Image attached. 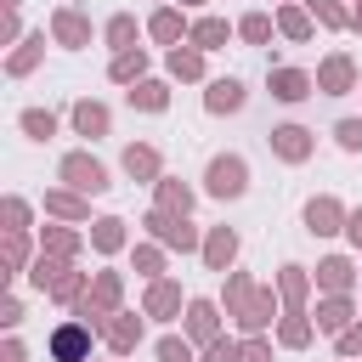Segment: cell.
Wrapping results in <instances>:
<instances>
[{
	"label": "cell",
	"instance_id": "obj_48",
	"mask_svg": "<svg viewBox=\"0 0 362 362\" xmlns=\"http://www.w3.org/2000/svg\"><path fill=\"white\" fill-rule=\"evenodd\" d=\"M243 362H272V339L266 334H249L243 339Z\"/></svg>",
	"mask_w": 362,
	"mask_h": 362
},
{
	"label": "cell",
	"instance_id": "obj_12",
	"mask_svg": "<svg viewBox=\"0 0 362 362\" xmlns=\"http://www.w3.org/2000/svg\"><path fill=\"white\" fill-rule=\"evenodd\" d=\"M266 90L283 102V107H294V102H305V96H317V74H305V68H266Z\"/></svg>",
	"mask_w": 362,
	"mask_h": 362
},
{
	"label": "cell",
	"instance_id": "obj_55",
	"mask_svg": "<svg viewBox=\"0 0 362 362\" xmlns=\"http://www.w3.org/2000/svg\"><path fill=\"white\" fill-rule=\"evenodd\" d=\"M345 6H356V0H345Z\"/></svg>",
	"mask_w": 362,
	"mask_h": 362
},
{
	"label": "cell",
	"instance_id": "obj_39",
	"mask_svg": "<svg viewBox=\"0 0 362 362\" xmlns=\"http://www.w3.org/2000/svg\"><path fill=\"white\" fill-rule=\"evenodd\" d=\"M102 40H107L113 51H130V45L141 40V28H136V17H130V11H113V17L102 23Z\"/></svg>",
	"mask_w": 362,
	"mask_h": 362
},
{
	"label": "cell",
	"instance_id": "obj_20",
	"mask_svg": "<svg viewBox=\"0 0 362 362\" xmlns=\"http://www.w3.org/2000/svg\"><path fill=\"white\" fill-rule=\"evenodd\" d=\"M255 288H260V283H255L249 272H238V266H232V272H221V311H226V322H238V317L249 311Z\"/></svg>",
	"mask_w": 362,
	"mask_h": 362
},
{
	"label": "cell",
	"instance_id": "obj_14",
	"mask_svg": "<svg viewBox=\"0 0 362 362\" xmlns=\"http://www.w3.org/2000/svg\"><path fill=\"white\" fill-rule=\"evenodd\" d=\"M68 124H74V136L102 141V136L113 130V107H107V102H96V96H79V102L68 107Z\"/></svg>",
	"mask_w": 362,
	"mask_h": 362
},
{
	"label": "cell",
	"instance_id": "obj_46",
	"mask_svg": "<svg viewBox=\"0 0 362 362\" xmlns=\"http://www.w3.org/2000/svg\"><path fill=\"white\" fill-rule=\"evenodd\" d=\"M334 141H339V153H362V119H339Z\"/></svg>",
	"mask_w": 362,
	"mask_h": 362
},
{
	"label": "cell",
	"instance_id": "obj_30",
	"mask_svg": "<svg viewBox=\"0 0 362 362\" xmlns=\"http://www.w3.org/2000/svg\"><path fill=\"white\" fill-rule=\"evenodd\" d=\"M311 339H317L311 311H283V317H277V345H283V351H305Z\"/></svg>",
	"mask_w": 362,
	"mask_h": 362
},
{
	"label": "cell",
	"instance_id": "obj_35",
	"mask_svg": "<svg viewBox=\"0 0 362 362\" xmlns=\"http://www.w3.org/2000/svg\"><path fill=\"white\" fill-rule=\"evenodd\" d=\"M0 266H6V277H28V266H34L28 232H6L0 238Z\"/></svg>",
	"mask_w": 362,
	"mask_h": 362
},
{
	"label": "cell",
	"instance_id": "obj_50",
	"mask_svg": "<svg viewBox=\"0 0 362 362\" xmlns=\"http://www.w3.org/2000/svg\"><path fill=\"white\" fill-rule=\"evenodd\" d=\"M0 362H28V345H23V339H17V334H11V339H6V345H0Z\"/></svg>",
	"mask_w": 362,
	"mask_h": 362
},
{
	"label": "cell",
	"instance_id": "obj_6",
	"mask_svg": "<svg viewBox=\"0 0 362 362\" xmlns=\"http://www.w3.org/2000/svg\"><path fill=\"white\" fill-rule=\"evenodd\" d=\"M300 221H305V232H311V238H339V232H345V221H351V209H345L334 192H317V198H305Z\"/></svg>",
	"mask_w": 362,
	"mask_h": 362
},
{
	"label": "cell",
	"instance_id": "obj_36",
	"mask_svg": "<svg viewBox=\"0 0 362 362\" xmlns=\"http://www.w3.org/2000/svg\"><path fill=\"white\" fill-rule=\"evenodd\" d=\"M272 34H277V11H243L238 17V40L243 45H272Z\"/></svg>",
	"mask_w": 362,
	"mask_h": 362
},
{
	"label": "cell",
	"instance_id": "obj_47",
	"mask_svg": "<svg viewBox=\"0 0 362 362\" xmlns=\"http://www.w3.org/2000/svg\"><path fill=\"white\" fill-rule=\"evenodd\" d=\"M334 351H339L345 362H351V356H362V317H356L345 334H334Z\"/></svg>",
	"mask_w": 362,
	"mask_h": 362
},
{
	"label": "cell",
	"instance_id": "obj_31",
	"mask_svg": "<svg viewBox=\"0 0 362 362\" xmlns=\"http://www.w3.org/2000/svg\"><path fill=\"white\" fill-rule=\"evenodd\" d=\"M238 34V23H226V17H192V45L198 51H226V40Z\"/></svg>",
	"mask_w": 362,
	"mask_h": 362
},
{
	"label": "cell",
	"instance_id": "obj_42",
	"mask_svg": "<svg viewBox=\"0 0 362 362\" xmlns=\"http://www.w3.org/2000/svg\"><path fill=\"white\" fill-rule=\"evenodd\" d=\"M68 266H74V260H57V255H45V249H40V255H34V266H28V283L45 294V288H51V283H57Z\"/></svg>",
	"mask_w": 362,
	"mask_h": 362
},
{
	"label": "cell",
	"instance_id": "obj_1",
	"mask_svg": "<svg viewBox=\"0 0 362 362\" xmlns=\"http://www.w3.org/2000/svg\"><path fill=\"white\" fill-rule=\"evenodd\" d=\"M57 181L62 187H74V192H85V198H102L113 181H107V164L90 153V147H74V153H62L57 158Z\"/></svg>",
	"mask_w": 362,
	"mask_h": 362
},
{
	"label": "cell",
	"instance_id": "obj_49",
	"mask_svg": "<svg viewBox=\"0 0 362 362\" xmlns=\"http://www.w3.org/2000/svg\"><path fill=\"white\" fill-rule=\"evenodd\" d=\"M0 322H6V328H17V322H23V300H17V294H6V300H0Z\"/></svg>",
	"mask_w": 362,
	"mask_h": 362
},
{
	"label": "cell",
	"instance_id": "obj_34",
	"mask_svg": "<svg viewBox=\"0 0 362 362\" xmlns=\"http://www.w3.org/2000/svg\"><path fill=\"white\" fill-rule=\"evenodd\" d=\"M107 79H113V85H136V79H147V45L113 51V62H107Z\"/></svg>",
	"mask_w": 362,
	"mask_h": 362
},
{
	"label": "cell",
	"instance_id": "obj_32",
	"mask_svg": "<svg viewBox=\"0 0 362 362\" xmlns=\"http://www.w3.org/2000/svg\"><path fill=\"white\" fill-rule=\"evenodd\" d=\"M124 102H130L136 113H164V107H170V85L147 74V79H136V85L124 90Z\"/></svg>",
	"mask_w": 362,
	"mask_h": 362
},
{
	"label": "cell",
	"instance_id": "obj_4",
	"mask_svg": "<svg viewBox=\"0 0 362 362\" xmlns=\"http://www.w3.org/2000/svg\"><path fill=\"white\" fill-rule=\"evenodd\" d=\"M362 90V74H356V57L351 51H328L317 62V96H351Z\"/></svg>",
	"mask_w": 362,
	"mask_h": 362
},
{
	"label": "cell",
	"instance_id": "obj_38",
	"mask_svg": "<svg viewBox=\"0 0 362 362\" xmlns=\"http://www.w3.org/2000/svg\"><path fill=\"white\" fill-rule=\"evenodd\" d=\"M305 11H311L317 28H328V34H345V28H351V6H345V0H305Z\"/></svg>",
	"mask_w": 362,
	"mask_h": 362
},
{
	"label": "cell",
	"instance_id": "obj_17",
	"mask_svg": "<svg viewBox=\"0 0 362 362\" xmlns=\"http://www.w3.org/2000/svg\"><path fill=\"white\" fill-rule=\"evenodd\" d=\"M356 317H362V305H356L351 294H322V300H317V311H311L317 334H345Z\"/></svg>",
	"mask_w": 362,
	"mask_h": 362
},
{
	"label": "cell",
	"instance_id": "obj_37",
	"mask_svg": "<svg viewBox=\"0 0 362 362\" xmlns=\"http://www.w3.org/2000/svg\"><path fill=\"white\" fill-rule=\"evenodd\" d=\"M130 272H136V277H147V283H153V277H164V243H158V238L136 243V249H130Z\"/></svg>",
	"mask_w": 362,
	"mask_h": 362
},
{
	"label": "cell",
	"instance_id": "obj_3",
	"mask_svg": "<svg viewBox=\"0 0 362 362\" xmlns=\"http://www.w3.org/2000/svg\"><path fill=\"white\" fill-rule=\"evenodd\" d=\"M141 232H147V238H158L164 249H181V255L204 249V232L192 226V215H170V209H158V204L141 215Z\"/></svg>",
	"mask_w": 362,
	"mask_h": 362
},
{
	"label": "cell",
	"instance_id": "obj_15",
	"mask_svg": "<svg viewBox=\"0 0 362 362\" xmlns=\"http://www.w3.org/2000/svg\"><path fill=\"white\" fill-rule=\"evenodd\" d=\"M119 170H124L136 187H153V181L164 175V153H158L153 141H130V147L119 153Z\"/></svg>",
	"mask_w": 362,
	"mask_h": 362
},
{
	"label": "cell",
	"instance_id": "obj_13",
	"mask_svg": "<svg viewBox=\"0 0 362 362\" xmlns=\"http://www.w3.org/2000/svg\"><path fill=\"white\" fill-rule=\"evenodd\" d=\"M181 311H187L181 283H175V277H153V283H147V294H141V317H153V322H175Z\"/></svg>",
	"mask_w": 362,
	"mask_h": 362
},
{
	"label": "cell",
	"instance_id": "obj_9",
	"mask_svg": "<svg viewBox=\"0 0 362 362\" xmlns=\"http://www.w3.org/2000/svg\"><path fill=\"white\" fill-rule=\"evenodd\" d=\"M243 107H249V85L238 74H221V79L204 85V113L209 119H226V113H243Z\"/></svg>",
	"mask_w": 362,
	"mask_h": 362
},
{
	"label": "cell",
	"instance_id": "obj_5",
	"mask_svg": "<svg viewBox=\"0 0 362 362\" xmlns=\"http://www.w3.org/2000/svg\"><path fill=\"white\" fill-rule=\"evenodd\" d=\"M90 339H96V328L79 322V317H68V322L51 328L45 351H51V362H90Z\"/></svg>",
	"mask_w": 362,
	"mask_h": 362
},
{
	"label": "cell",
	"instance_id": "obj_19",
	"mask_svg": "<svg viewBox=\"0 0 362 362\" xmlns=\"http://www.w3.org/2000/svg\"><path fill=\"white\" fill-rule=\"evenodd\" d=\"M272 283H277V294H283V311H305V300H311V272H305L300 260H283Z\"/></svg>",
	"mask_w": 362,
	"mask_h": 362
},
{
	"label": "cell",
	"instance_id": "obj_51",
	"mask_svg": "<svg viewBox=\"0 0 362 362\" xmlns=\"http://www.w3.org/2000/svg\"><path fill=\"white\" fill-rule=\"evenodd\" d=\"M345 238H351V243H356V249H362V204H356V209H351V221H345Z\"/></svg>",
	"mask_w": 362,
	"mask_h": 362
},
{
	"label": "cell",
	"instance_id": "obj_16",
	"mask_svg": "<svg viewBox=\"0 0 362 362\" xmlns=\"http://www.w3.org/2000/svg\"><path fill=\"white\" fill-rule=\"evenodd\" d=\"M238 249H243L238 226H209L198 255H204V266H209V272H232V266H238Z\"/></svg>",
	"mask_w": 362,
	"mask_h": 362
},
{
	"label": "cell",
	"instance_id": "obj_54",
	"mask_svg": "<svg viewBox=\"0 0 362 362\" xmlns=\"http://www.w3.org/2000/svg\"><path fill=\"white\" fill-rule=\"evenodd\" d=\"M0 6H6V11H17V6H23V0H0Z\"/></svg>",
	"mask_w": 362,
	"mask_h": 362
},
{
	"label": "cell",
	"instance_id": "obj_24",
	"mask_svg": "<svg viewBox=\"0 0 362 362\" xmlns=\"http://www.w3.org/2000/svg\"><path fill=\"white\" fill-rule=\"evenodd\" d=\"M102 345H107L113 356H130V351L141 345V317H136V311H113L107 328H102Z\"/></svg>",
	"mask_w": 362,
	"mask_h": 362
},
{
	"label": "cell",
	"instance_id": "obj_27",
	"mask_svg": "<svg viewBox=\"0 0 362 362\" xmlns=\"http://www.w3.org/2000/svg\"><path fill=\"white\" fill-rule=\"evenodd\" d=\"M204 57H209V51H198L192 40H181V45H170V51H164V68H170V79L198 85V79H204Z\"/></svg>",
	"mask_w": 362,
	"mask_h": 362
},
{
	"label": "cell",
	"instance_id": "obj_25",
	"mask_svg": "<svg viewBox=\"0 0 362 362\" xmlns=\"http://www.w3.org/2000/svg\"><path fill=\"white\" fill-rule=\"evenodd\" d=\"M277 34H283L288 45H305V40L317 34V17L305 11V0H283V6H277Z\"/></svg>",
	"mask_w": 362,
	"mask_h": 362
},
{
	"label": "cell",
	"instance_id": "obj_11",
	"mask_svg": "<svg viewBox=\"0 0 362 362\" xmlns=\"http://www.w3.org/2000/svg\"><path fill=\"white\" fill-rule=\"evenodd\" d=\"M51 40H57L62 51H85V45L96 40V28H90V17H85L79 6H57V11H51Z\"/></svg>",
	"mask_w": 362,
	"mask_h": 362
},
{
	"label": "cell",
	"instance_id": "obj_8",
	"mask_svg": "<svg viewBox=\"0 0 362 362\" xmlns=\"http://www.w3.org/2000/svg\"><path fill=\"white\" fill-rule=\"evenodd\" d=\"M221 317H226L221 300H204V294H198V300H187V311H181V334L204 351L209 339H221Z\"/></svg>",
	"mask_w": 362,
	"mask_h": 362
},
{
	"label": "cell",
	"instance_id": "obj_2",
	"mask_svg": "<svg viewBox=\"0 0 362 362\" xmlns=\"http://www.w3.org/2000/svg\"><path fill=\"white\" fill-rule=\"evenodd\" d=\"M204 192L221 198V204L243 198V192H249V158H243V153H215V158L204 164Z\"/></svg>",
	"mask_w": 362,
	"mask_h": 362
},
{
	"label": "cell",
	"instance_id": "obj_43",
	"mask_svg": "<svg viewBox=\"0 0 362 362\" xmlns=\"http://www.w3.org/2000/svg\"><path fill=\"white\" fill-rule=\"evenodd\" d=\"M153 356H158V362H198V345H192L187 334H164V339L153 345Z\"/></svg>",
	"mask_w": 362,
	"mask_h": 362
},
{
	"label": "cell",
	"instance_id": "obj_7",
	"mask_svg": "<svg viewBox=\"0 0 362 362\" xmlns=\"http://www.w3.org/2000/svg\"><path fill=\"white\" fill-rule=\"evenodd\" d=\"M266 147H272V158H283V164H305L311 153H317V130H305V124H272V136H266Z\"/></svg>",
	"mask_w": 362,
	"mask_h": 362
},
{
	"label": "cell",
	"instance_id": "obj_21",
	"mask_svg": "<svg viewBox=\"0 0 362 362\" xmlns=\"http://www.w3.org/2000/svg\"><path fill=\"white\" fill-rule=\"evenodd\" d=\"M85 238H90V249H96V255L107 260V255H119V249L130 243V221H124V215H96Z\"/></svg>",
	"mask_w": 362,
	"mask_h": 362
},
{
	"label": "cell",
	"instance_id": "obj_41",
	"mask_svg": "<svg viewBox=\"0 0 362 362\" xmlns=\"http://www.w3.org/2000/svg\"><path fill=\"white\" fill-rule=\"evenodd\" d=\"M85 288H90V272H79V266H68V272H62V277H57V283L45 288V300H57V305H74V300H79Z\"/></svg>",
	"mask_w": 362,
	"mask_h": 362
},
{
	"label": "cell",
	"instance_id": "obj_22",
	"mask_svg": "<svg viewBox=\"0 0 362 362\" xmlns=\"http://www.w3.org/2000/svg\"><path fill=\"white\" fill-rule=\"evenodd\" d=\"M85 243H90V238H85L79 226H68V221L40 226V249H45V255H57V260H79V255H85Z\"/></svg>",
	"mask_w": 362,
	"mask_h": 362
},
{
	"label": "cell",
	"instance_id": "obj_23",
	"mask_svg": "<svg viewBox=\"0 0 362 362\" xmlns=\"http://www.w3.org/2000/svg\"><path fill=\"white\" fill-rule=\"evenodd\" d=\"M317 288L322 294H351L356 288V260L351 255H322L317 260Z\"/></svg>",
	"mask_w": 362,
	"mask_h": 362
},
{
	"label": "cell",
	"instance_id": "obj_29",
	"mask_svg": "<svg viewBox=\"0 0 362 362\" xmlns=\"http://www.w3.org/2000/svg\"><path fill=\"white\" fill-rule=\"evenodd\" d=\"M153 204H158V209H170V215H192L198 192H192L181 175H158V181H153Z\"/></svg>",
	"mask_w": 362,
	"mask_h": 362
},
{
	"label": "cell",
	"instance_id": "obj_53",
	"mask_svg": "<svg viewBox=\"0 0 362 362\" xmlns=\"http://www.w3.org/2000/svg\"><path fill=\"white\" fill-rule=\"evenodd\" d=\"M170 6H181V11H192V6H204V0H170Z\"/></svg>",
	"mask_w": 362,
	"mask_h": 362
},
{
	"label": "cell",
	"instance_id": "obj_10",
	"mask_svg": "<svg viewBox=\"0 0 362 362\" xmlns=\"http://www.w3.org/2000/svg\"><path fill=\"white\" fill-rule=\"evenodd\" d=\"M277 317H283V294H277V283H260L255 300H249V311L238 317V334L243 339L249 334H266V328H277Z\"/></svg>",
	"mask_w": 362,
	"mask_h": 362
},
{
	"label": "cell",
	"instance_id": "obj_52",
	"mask_svg": "<svg viewBox=\"0 0 362 362\" xmlns=\"http://www.w3.org/2000/svg\"><path fill=\"white\" fill-rule=\"evenodd\" d=\"M351 34H362V0L351 6Z\"/></svg>",
	"mask_w": 362,
	"mask_h": 362
},
{
	"label": "cell",
	"instance_id": "obj_45",
	"mask_svg": "<svg viewBox=\"0 0 362 362\" xmlns=\"http://www.w3.org/2000/svg\"><path fill=\"white\" fill-rule=\"evenodd\" d=\"M198 362H243V339L221 334V339H209V345L198 351Z\"/></svg>",
	"mask_w": 362,
	"mask_h": 362
},
{
	"label": "cell",
	"instance_id": "obj_18",
	"mask_svg": "<svg viewBox=\"0 0 362 362\" xmlns=\"http://www.w3.org/2000/svg\"><path fill=\"white\" fill-rule=\"evenodd\" d=\"M45 215L51 221H68V226H85L90 221V198L74 192V187H45Z\"/></svg>",
	"mask_w": 362,
	"mask_h": 362
},
{
	"label": "cell",
	"instance_id": "obj_40",
	"mask_svg": "<svg viewBox=\"0 0 362 362\" xmlns=\"http://www.w3.org/2000/svg\"><path fill=\"white\" fill-rule=\"evenodd\" d=\"M17 130H23L28 141H51V136H57V113H51V107H23V113H17Z\"/></svg>",
	"mask_w": 362,
	"mask_h": 362
},
{
	"label": "cell",
	"instance_id": "obj_33",
	"mask_svg": "<svg viewBox=\"0 0 362 362\" xmlns=\"http://www.w3.org/2000/svg\"><path fill=\"white\" fill-rule=\"evenodd\" d=\"M90 300L102 311H124V272H113V266L90 272Z\"/></svg>",
	"mask_w": 362,
	"mask_h": 362
},
{
	"label": "cell",
	"instance_id": "obj_56",
	"mask_svg": "<svg viewBox=\"0 0 362 362\" xmlns=\"http://www.w3.org/2000/svg\"><path fill=\"white\" fill-rule=\"evenodd\" d=\"M339 362H345V356H339ZM351 362H356V356H351Z\"/></svg>",
	"mask_w": 362,
	"mask_h": 362
},
{
	"label": "cell",
	"instance_id": "obj_28",
	"mask_svg": "<svg viewBox=\"0 0 362 362\" xmlns=\"http://www.w3.org/2000/svg\"><path fill=\"white\" fill-rule=\"evenodd\" d=\"M40 57H45V28H34V34H23V40L11 45V57H6V74H11V79H28V74L40 68Z\"/></svg>",
	"mask_w": 362,
	"mask_h": 362
},
{
	"label": "cell",
	"instance_id": "obj_26",
	"mask_svg": "<svg viewBox=\"0 0 362 362\" xmlns=\"http://www.w3.org/2000/svg\"><path fill=\"white\" fill-rule=\"evenodd\" d=\"M187 34H192V23H187L181 6H158V11L147 17V40H158V45H181Z\"/></svg>",
	"mask_w": 362,
	"mask_h": 362
},
{
	"label": "cell",
	"instance_id": "obj_44",
	"mask_svg": "<svg viewBox=\"0 0 362 362\" xmlns=\"http://www.w3.org/2000/svg\"><path fill=\"white\" fill-rule=\"evenodd\" d=\"M0 221H6V232H28V221H34V209H28V198H17V192H6V198H0Z\"/></svg>",
	"mask_w": 362,
	"mask_h": 362
}]
</instances>
